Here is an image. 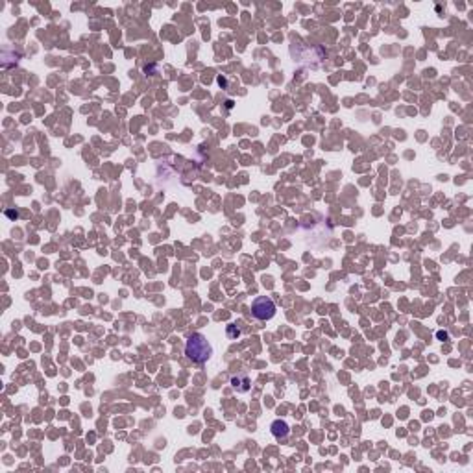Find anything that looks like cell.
<instances>
[{
  "instance_id": "7a4b0ae2",
  "label": "cell",
  "mask_w": 473,
  "mask_h": 473,
  "mask_svg": "<svg viewBox=\"0 0 473 473\" xmlns=\"http://www.w3.org/2000/svg\"><path fill=\"white\" fill-rule=\"evenodd\" d=\"M275 314V303L272 298L268 296H259V298L253 299L252 303V316L259 322L272 320Z\"/></svg>"
},
{
  "instance_id": "277c9868",
  "label": "cell",
  "mask_w": 473,
  "mask_h": 473,
  "mask_svg": "<svg viewBox=\"0 0 473 473\" xmlns=\"http://www.w3.org/2000/svg\"><path fill=\"white\" fill-rule=\"evenodd\" d=\"M231 386H233L236 392H248L250 386H252V383H250V377H248V375L240 374L231 377Z\"/></svg>"
},
{
  "instance_id": "3957f363",
  "label": "cell",
  "mask_w": 473,
  "mask_h": 473,
  "mask_svg": "<svg viewBox=\"0 0 473 473\" xmlns=\"http://www.w3.org/2000/svg\"><path fill=\"white\" fill-rule=\"evenodd\" d=\"M270 431H272V435L277 438V440H281V438H287V436L290 435V427L287 421L283 420H275L272 421V425H270Z\"/></svg>"
},
{
  "instance_id": "6da1fadb",
  "label": "cell",
  "mask_w": 473,
  "mask_h": 473,
  "mask_svg": "<svg viewBox=\"0 0 473 473\" xmlns=\"http://www.w3.org/2000/svg\"><path fill=\"white\" fill-rule=\"evenodd\" d=\"M185 355H187V359L192 360L194 364H204V362H207V360L211 359L213 348H211L209 340H207L202 333H194V335H191L187 338Z\"/></svg>"
},
{
  "instance_id": "5b68a950",
  "label": "cell",
  "mask_w": 473,
  "mask_h": 473,
  "mask_svg": "<svg viewBox=\"0 0 473 473\" xmlns=\"http://www.w3.org/2000/svg\"><path fill=\"white\" fill-rule=\"evenodd\" d=\"M228 335L231 336V338H235V336L240 335V331H238V329H236V331H235V329H233V327H231V325H229V327H228Z\"/></svg>"
}]
</instances>
